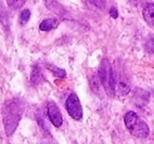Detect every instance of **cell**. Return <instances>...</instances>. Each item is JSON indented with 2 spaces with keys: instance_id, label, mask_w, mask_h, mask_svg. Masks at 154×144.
Here are the masks:
<instances>
[{
  "instance_id": "1",
  "label": "cell",
  "mask_w": 154,
  "mask_h": 144,
  "mask_svg": "<svg viewBox=\"0 0 154 144\" xmlns=\"http://www.w3.org/2000/svg\"><path fill=\"white\" fill-rule=\"evenodd\" d=\"M24 112V102L21 99H11L3 105L2 118L7 136H12L17 130Z\"/></svg>"
},
{
  "instance_id": "2",
  "label": "cell",
  "mask_w": 154,
  "mask_h": 144,
  "mask_svg": "<svg viewBox=\"0 0 154 144\" xmlns=\"http://www.w3.org/2000/svg\"><path fill=\"white\" fill-rule=\"evenodd\" d=\"M124 122L127 129L136 138L144 139L149 136V127L146 122L141 120L135 112H127L124 117Z\"/></svg>"
},
{
  "instance_id": "3",
  "label": "cell",
  "mask_w": 154,
  "mask_h": 144,
  "mask_svg": "<svg viewBox=\"0 0 154 144\" xmlns=\"http://www.w3.org/2000/svg\"><path fill=\"white\" fill-rule=\"evenodd\" d=\"M100 82L104 90L110 95H114V86H115L116 73L113 70L112 65L107 60H103L99 68Z\"/></svg>"
},
{
  "instance_id": "4",
  "label": "cell",
  "mask_w": 154,
  "mask_h": 144,
  "mask_svg": "<svg viewBox=\"0 0 154 144\" xmlns=\"http://www.w3.org/2000/svg\"><path fill=\"white\" fill-rule=\"evenodd\" d=\"M65 108L69 115L75 120H80L83 117V107L80 104V101L75 93H72L66 99Z\"/></svg>"
},
{
  "instance_id": "5",
  "label": "cell",
  "mask_w": 154,
  "mask_h": 144,
  "mask_svg": "<svg viewBox=\"0 0 154 144\" xmlns=\"http://www.w3.org/2000/svg\"><path fill=\"white\" fill-rule=\"evenodd\" d=\"M47 113L51 124L55 128H60L62 126V124H63V117H62L60 108L58 107V105L54 102H48Z\"/></svg>"
},
{
  "instance_id": "6",
  "label": "cell",
  "mask_w": 154,
  "mask_h": 144,
  "mask_svg": "<svg viewBox=\"0 0 154 144\" xmlns=\"http://www.w3.org/2000/svg\"><path fill=\"white\" fill-rule=\"evenodd\" d=\"M143 17L151 27H154V3H146L143 8Z\"/></svg>"
},
{
  "instance_id": "7",
  "label": "cell",
  "mask_w": 154,
  "mask_h": 144,
  "mask_svg": "<svg viewBox=\"0 0 154 144\" xmlns=\"http://www.w3.org/2000/svg\"><path fill=\"white\" fill-rule=\"evenodd\" d=\"M46 6L50 11L54 12L58 15H63L65 13V10L57 0H46Z\"/></svg>"
},
{
  "instance_id": "8",
  "label": "cell",
  "mask_w": 154,
  "mask_h": 144,
  "mask_svg": "<svg viewBox=\"0 0 154 144\" xmlns=\"http://www.w3.org/2000/svg\"><path fill=\"white\" fill-rule=\"evenodd\" d=\"M58 20L57 19H46L44 20L42 23H40V31H44V32H48V31H51L53 28H55L58 26Z\"/></svg>"
},
{
  "instance_id": "9",
  "label": "cell",
  "mask_w": 154,
  "mask_h": 144,
  "mask_svg": "<svg viewBox=\"0 0 154 144\" xmlns=\"http://www.w3.org/2000/svg\"><path fill=\"white\" fill-rule=\"evenodd\" d=\"M42 69H40V67L36 64V65H34L32 74H30V80H32L33 83H35V85H38V83L42 81Z\"/></svg>"
},
{
  "instance_id": "10",
  "label": "cell",
  "mask_w": 154,
  "mask_h": 144,
  "mask_svg": "<svg viewBox=\"0 0 154 144\" xmlns=\"http://www.w3.org/2000/svg\"><path fill=\"white\" fill-rule=\"evenodd\" d=\"M47 67L49 68L50 72L53 73V75H54L55 77H58V78H64L66 76V72L64 70V69L59 68V67L54 66V65H50V64H48Z\"/></svg>"
},
{
  "instance_id": "11",
  "label": "cell",
  "mask_w": 154,
  "mask_h": 144,
  "mask_svg": "<svg viewBox=\"0 0 154 144\" xmlns=\"http://www.w3.org/2000/svg\"><path fill=\"white\" fill-rule=\"evenodd\" d=\"M90 86L92 91L96 92V93H100V78L97 75H94L90 79Z\"/></svg>"
},
{
  "instance_id": "12",
  "label": "cell",
  "mask_w": 154,
  "mask_h": 144,
  "mask_svg": "<svg viewBox=\"0 0 154 144\" xmlns=\"http://www.w3.org/2000/svg\"><path fill=\"white\" fill-rule=\"evenodd\" d=\"M25 2H26V0H7L8 7L12 10H17V9L22 8Z\"/></svg>"
},
{
  "instance_id": "13",
  "label": "cell",
  "mask_w": 154,
  "mask_h": 144,
  "mask_svg": "<svg viewBox=\"0 0 154 144\" xmlns=\"http://www.w3.org/2000/svg\"><path fill=\"white\" fill-rule=\"evenodd\" d=\"M29 17H30V11L28 9H25L21 12V15H20V23H21V25H24L26 23L29 21Z\"/></svg>"
},
{
  "instance_id": "14",
  "label": "cell",
  "mask_w": 154,
  "mask_h": 144,
  "mask_svg": "<svg viewBox=\"0 0 154 144\" xmlns=\"http://www.w3.org/2000/svg\"><path fill=\"white\" fill-rule=\"evenodd\" d=\"M144 48H146V52L154 53V38L149 39L148 41L146 42V46H144Z\"/></svg>"
},
{
  "instance_id": "15",
  "label": "cell",
  "mask_w": 154,
  "mask_h": 144,
  "mask_svg": "<svg viewBox=\"0 0 154 144\" xmlns=\"http://www.w3.org/2000/svg\"><path fill=\"white\" fill-rule=\"evenodd\" d=\"M90 4H92V6L97 7V8L99 9H103L105 7V3L103 2V0H87Z\"/></svg>"
},
{
  "instance_id": "16",
  "label": "cell",
  "mask_w": 154,
  "mask_h": 144,
  "mask_svg": "<svg viewBox=\"0 0 154 144\" xmlns=\"http://www.w3.org/2000/svg\"><path fill=\"white\" fill-rule=\"evenodd\" d=\"M110 14L113 19H117V17H119V11H117V9H116L115 7H112V8H111Z\"/></svg>"
}]
</instances>
